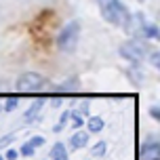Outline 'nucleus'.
<instances>
[{
    "label": "nucleus",
    "instance_id": "f257e3e1",
    "mask_svg": "<svg viewBox=\"0 0 160 160\" xmlns=\"http://www.w3.org/2000/svg\"><path fill=\"white\" fill-rule=\"evenodd\" d=\"M97 4H99V11L108 23L116 25V28H127L131 13L120 0H97Z\"/></svg>",
    "mask_w": 160,
    "mask_h": 160
},
{
    "label": "nucleus",
    "instance_id": "f03ea898",
    "mask_svg": "<svg viewBox=\"0 0 160 160\" xmlns=\"http://www.w3.org/2000/svg\"><path fill=\"white\" fill-rule=\"evenodd\" d=\"M124 30H131L137 38H143V40L154 38V40H160V30L154 23H150V21H148L141 13L131 15V19H128V23H127V28H124Z\"/></svg>",
    "mask_w": 160,
    "mask_h": 160
},
{
    "label": "nucleus",
    "instance_id": "7ed1b4c3",
    "mask_svg": "<svg viewBox=\"0 0 160 160\" xmlns=\"http://www.w3.org/2000/svg\"><path fill=\"white\" fill-rule=\"evenodd\" d=\"M78 36H80V25L78 21H70L63 30L57 36V47L61 48L63 53H72L76 44H78Z\"/></svg>",
    "mask_w": 160,
    "mask_h": 160
},
{
    "label": "nucleus",
    "instance_id": "20e7f679",
    "mask_svg": "<svg viewBox=\"0 0 160 160\" xmlns=\"http://www.w3.org/2000/svg\"><path fill=\"white\" fill-rule=\"evenodd\" d=\"M44 84H47L44 76H40L36 72H25L17 80V91L19 93H36V91H42Z\"/></svg>",
    "mask_w": 160,
    "mask_h": 160
},
{
    "label": "nucleus",
    "instance_id": "39448f33",
    "mask_svg": "<svg viewBox=\"0 0 160 160\" xmlns=\"http://www.w3.org/2000/svg\"><path fill=\"white\" fill-rule=\"evenodd\" d=\"M145 53H148V44H139V42H127L124 47L120 48V55L124 57L127 61H133V63L141 61Z\"/></svg>",
    "mask_w": 160,
    "mask_h": 160
},
{
    "label": "nucleus",
    "instance_id": "423d86ee",
    "mask_svg": "<svg viewBox=\"0 0 160 160\" xmlns=\"http://www.w3.org/2000/svg\"><path fill=\"white\" fill-rule=\"evenodd\" d=\"M139 158L141 160H160V143H156V141L145 143L141 148V152H139Z\"/></svg>",
    "mask_w": 160,
    "mask_h": 160
},
{
    "label": "nucleus",
    "instance_id": "0eeeda50",
    "mask_svg": "<svg viewBox=\"0 0 160 160\" xmlns=\"http://www.w3.org/2000/svg\"><path fill=\"white\" fill-rule=\"evenodd\" d=\"M87 143H88V133H84V131H76V133L70 137V148H72L74 152L80 150V148H84Z\"/></svg>",
    "mask_w": 160,
    "mask_h": 160
},
{
    "label": "nucleus",
    "instance_id": "6e6552de",
    "mask_svg": "<svg viewBox=\"0 0 160 160\" xmlns=\"http://www.w3.org/2000/svg\"><path fill=\"white\" fill-rule=\"evenodd\" d=\"M42 105H44V99H36L32 105H30V110L25 112V122H34V120L40 118V110H42Z\"/></svg>",
    "mask_w": 160,
    "mask_h": 160
},
{
    "label": "nucleus",
    "instance_id": "1a4fd4ad",
    "mask_svg": "<svg viewBox=\"0 0 160 160\" xmlns=\"http://www.w3.org/2000/svg\"><path fill=\"white\" fill-rule=\"evenodd\" d=\"M103 127H105V120L101 118V116H91V118L87 120V128L91 133H101Z\"/></svg>",
    "mask_w": 160,
    "mask_h": 160
},
{
    "label": "nucleus",
    "instance_id": "9d476101",
    "mask_svg": "<svg viewBox=\"0 0 160 160\" xmlns=\"http://www.w3.org/2000/svg\"><path fill=\"white\" fill-rule=\"evenodd\" d=\"M51 158L53 160H68V150L63 143H55L51 148Z\"/></svg>",
    "mask_w": 160,
    "mask_h": 160
},
{
    "label": "nucleus",
    "instance_id": "9b49d317",
    "mask_svg": "<svg viewBox=\"0 0 160 160\" xmlns=\"http://www.w3.org/2000/svg\"><path fill=\"white\" fill-rule=\"evenodd\" d=\"M105 150H108V143H105V141H97V143L91 148V156H93V158H101L105 154Z\"/></svg>",
    "mask_w": 160,
    "mask_h": 160
},
{
    "label": "nucleus",
    "instance_id": "f8f14e48",
    "mask_svg": "<svg viewBox=\"0 0 160 160\" xmlns=\"http://www.w3.org/2000/svg\"><path fill=\"white\" fill-rule=\"evenodd\" d=\"M70 120H72V127H74V128H80L82 124H84L82 114H76V110H74V112H70Z\"/></svg>",
    "mask_w": 160,
    "mask_h": 160
},
{
    "label": "nucleus",
    "instance_id": "ddd939ff",
    "mask_svg": "<svg viewBox=\"0 0 160 160\" xmlns=\"http://www.w3.org/2000/svg\"><path fill=\"white\" fill-rule=\"evenodd\" d=\"M34 150H36V148H32V145H30V141H25V143L19 148V154H21V156H25V158H30V156H34Z\"/></svg>",
    "mask_w": 160,
    "mask_h": 160
},
{
    "label": "nucleus",
    "instance_id": "4468645a",
    "mask_svg": "<svg viewBox=\"0 0 160 160\" xmlns=\"http://www.w3.org/2000/svg\"><path fill=\"white\" fill-rule=\"evenodd\" d=\"M17 105H19V99L17 97H11V99H7V103H4V112H13Z\"/></svg>",
    "mask_w": 160,
    "mask_h": 160
},
{
    "label": "nucleus",
    "instance_id": "2eb2a0df",
    "mask_svg": "<svg viewBox=\"0 0 160 160\" xmlns=\"http://www.w3.org/2000/svg\"><path fill=\"white\" fill-rule=\"evenodd\" d=\"M30 145H32V148H40V145H44V137H42V135H34L32 139H30Z\"/></svg>",
    "mask_w": 160,
    "mask_h": 160
},
{
    "label": "nucleus",
    "instance_id": "dca6fc26",
    "mask_svg": "<svg viewBox=\"0 0 160 160\" xmlns=\"http://www.w3.org/2000/svg\"><path fill=\"white\" fill-rule=\"evenodd\" d=\"M13 141H15V135H4L2 139H0V148H8Z\"/></svg>",
    "mask_w": 160,
    "mask_h": 160
},
{
    "label": "nucleus",
    "instance_id": "f3484780",
    "mask_svg": "<svg viewBox=\"0 0 160 160\" xmlns=\"http://www.w3.org/2000/svg\"><path fill=\"white\" fill-rule=\"evenodd\" d=\"M65 88H78V80H72V82H68V84H61V87H57V91H65Z\"/></svg>",
    "mask_w": 160,
    "mask_h": 160
},
{
    "label": "nucleus",
    "instance_id": "a211bd4d",
    "mask_svg": "<svg viewBox=\"0 0 160 160\" xmlns=\"http://www.w3.org/2000/svg\"><path fill=\"white\" fill-rule=\"evenodd\" d=\"M150 116H152L154 120H160V108L158 105H152V108H150Z\"/></svg>",
    "mask_w": 160,
    "mask_h": 160
},
{
    "label": "nucleus",
    "instance_id": "6ab92c4d",
    "mask_svg": "<svg viewBox=\"0 0 160 160\" xmlns=\"http://www.w3.org/2000/svg\"><path fill=\"white\" fill-rule=\"evenodd\" d=\"M17 156H19V152H17V150H11V148H8L7 154H4V158H7V160H17Z\"/></svg>",
    "mask_w": 160,
    "mask_h": 160
},
{
    "label": "nucleus",
    "instance_id": "aec40b11",
    "mask_svg": "<svg viewBox=\"0 0 160 160\" xmlns=\"http://www.w3.org/2000/svg\"><path fill=\"white\" fill-rule=\"evenodd\" d=\"M152 63L160 70V53H154V55H152Z\"/></svg>",
    "mask_w": 160,
    "mask_h": 160
},
{
    "label": "nucleus",
    "instance_id": "412c9836",
    "mask_svg": "<svg viewBox=\"0 0 160 160\" xmlns=\"http://www.w3.org/2000/svg\"><path fill=\"white\" fill-rule=\"evenodd\" d=\"M0 160H7V158H4V156H2V154H0Z\"/></svg>",
    "mask_w": 160,
    "mask_h": 160
}]
</instances>
